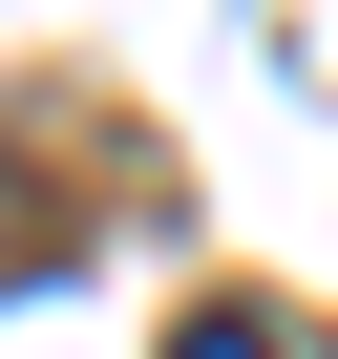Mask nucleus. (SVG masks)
Here are the masks:
<instances>
[{
	"label": "nucleus",
	"mask_w": 338,
	"mask_h": 359,
	"mask_svg": "<svg viewBox=\"0 0 338 359\" xmlns=\"http://www.w3.org/2000/svg\"><path fill=\"white\" fill-rule=\"evenodd\" d=\"M106 212H127V127H85L64 85H22L0 106V296H43Z\"/></svg>",
	"instance_id": "nucleus-1"
},
{
	"label": "nucleus",
	"mask_w": 338,
	"mask_h": 359,
	"mask_svg": "<svg viewBox=\"0 0 338 359\" xmlns=\"http://www.w3.org/2000/svg\"><path fill=\"white\" fill-rule=\"evenodd\" d=\"M169 359H338V338L275 317V296H212V317H169Z\"/></svg>",
	"instance_id": "nucleus-2"
}]
</instances>
